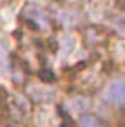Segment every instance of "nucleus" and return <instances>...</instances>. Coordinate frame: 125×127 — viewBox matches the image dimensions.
Instances as JSON below:
<instances>
[{
    "mask_svg": "<svg viewBox=\"0 0 125 127\" xmlns=\"http://www.w3.org/2000/svg\"><path fill=\"white\" fill-rule=\"evenodd\" d=\"M103 100L111 105L125 107V80H114L105 87Z\"/></svg>",
    "mask_w": 125,
    "mask_h": 127,
    "instance_id": "1",
    "label": "nucleus"
},
{
    "mask_svg": "<svg viewBox=\"0 0 125 127\" xmlns=\"http://www.w3.org/2000/svg\"><path fill=\"white\" fill-rule=\"evenodd\" d=\"M24 15H29L27 20H29V24L33 27H36V29H42L44 26H47V15H45L42 9H38L36 5H27Z\"/></svg>",
    "mask_w": 125,
    "mask_h": 127,
    "instance_id": "2",
    "label": "nucleus"
},
{
    "mask_svg": "<svg viewBox=\"0 0 125 127\" xmlns=\"http://www.w3.org/2000/svg\"><path fill=\"white\" fill-rule=\"evenodd\" d=\"M0 2H4V0H0Z\"/></svg>",
    "mask_w": 125,
    "mask_h": 127,
    "instance_id": "6",
    "label": "nucleus"
},
{
    "mask_svg": "<svg viewBox=\"0 0 125 127\" xmlns=\"http://www.w3.org/2000/svg\"><path fill=\"white\" fill-rule=\"evenodd\" d=\"M62 127H76L75 125V120H73L69 114H65L64 111H62Z\"/></svg>",
    "mask_w": 125,
    "mask_h": 127,
    "instance_id": "5",
    "label": "nucleus"
},
{
    "mask_svg": "<svg viewBox=\"0 0 125 127\" xmlns=\"http://www.w3.org/2000/svg\"><path fill=\"white\" fill-rule=\"evenodd\" d=\"M89 33H85V42H87L89 45H98L96 44V40H103V31L100 29H87Z\"/></svg>",
    "mask_w": 125,
    "mask_h": 127,
    "instance_id": "3",
    "label": "nucleus"
},
{
    "mask_svg": "<svg viewBox=\"0 0 125 127\" xmlns=\"http://www.w3.org/2000/svg\"><path fill=\"white\" fill-rule=\"evenodd\" d=\"M80 125H82V127H101L100 120L96 118V116H83Z\"/></svg>",
    "mask_w": 125,
    "mask_h": 127,
    "instance_id": "4",
    "label": "nucleus"
}]
</instances>
